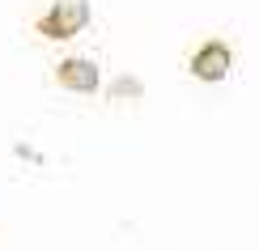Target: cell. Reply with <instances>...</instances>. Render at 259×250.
Segmentation results:
<instances>
[{
  "label": "cell",
  "mask_w": 259,
  "mask_h": 250,
  "mask_svg": "<svg viewBox=\"0 0 259 250\" xmlns=\"http://www.w3.org/2000/svg\"><path fill=\"white\" fill-rule=\"evenodd\" d=\"M85 17H90V9H85V0H56V5L42 13L38 30L47 38H72L77 30L85 26Z\"/></svg>",
  "instance_id": "1"
},
{
  "label": "cell",
  "mask_w": 259,
  "mask_h": 250,
  "mask_svg": "<svg viewBox=\"0 0 259 250\" xmlns=\"http://www.w3.org/2000/svg\"><path fill=\"white\" fill-rule=\"evenodd\" d=\"M56 77L68 85V89H81V93H94L98 89V68L90 60H64L56 68Z\"/></svg>",
  "instance_id": "3"
},
{
  "label": "cell",
  "mask_w": 259,
  "mask_h": 250,
  "mask_svg": "<svg viewBox=\"0 0 259 250\" xmlns=\"http://www.w3.org/2000/svg\"><path fill=\"white\" fill-rule=\"evenodd\" d=\"M230 64H234V56H230V47L221 38H204L196 47V56H191V72L200 81H221L230 72Z\"/></svg>",
  "instance_id": "2"
}]
</instances>
